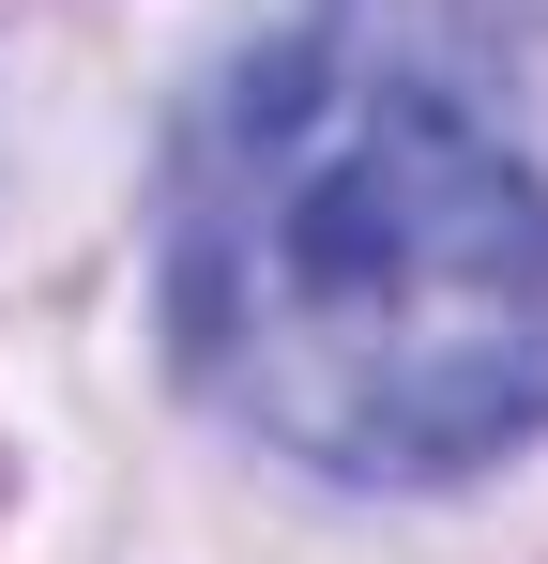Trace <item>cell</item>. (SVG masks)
<instances>
[{
    "label": "cell",
    "mask_w": 548,
    "mask_h": 564,
    "mask_svg": "<svg viewBox=\"0 0 548 564\" xmlns=\"http://www.w3.org/2000/svg\"><path fill=\"white\" fill-rule=\"evenodd\" d=\"M168 336L274 458L442 488L548 427V184L427 62L244 46L168 169Z\"/></svg>",
    "instance_id": "cell-1"
}]
</instances>
